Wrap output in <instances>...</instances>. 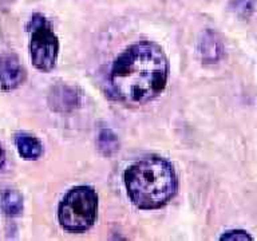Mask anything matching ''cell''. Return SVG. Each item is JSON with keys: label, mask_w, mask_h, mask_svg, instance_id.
I'll return each instance as SVG.
<instances>
[{"label": "cell", "mask_w": 257, "mask_h": 241, "mask_svg": "<svg viewBox=\"0 0 257 241\" xmlns=\"http://www.w3.org/2000/svg\"><path fill=\"white\" fill-rule=\"evenodd\" d=\"M169 78V60L154 42L141 40L128 46L114 60L110 86L116 99L144 104L164 91Z\"/></svg>", "instance_id": "1"}, {"label": "cell", "mask_w": 257, "mask_h": 241, "mask_svg": "<svg viewBox=\"0 0 257 241\" xmlns=\"http://www.w3.org/2000/svg\"><path fill=\"white\" fill-rule=\"evenodd\" d=\"M130 200L144 210L160 209L177 193V174L170 162L148 156L130 165L123 176Z\"/></svg>", "instance_id": "2"}, {"label": "cell", "mask_w": 257, "mask_h": 241, "mask_svg": "<svg viewBox=\"0 0 257 241\" xmlns=\"http://www.w3.org/2000/svg\"><path fill=\"white\" fill-rule=\"evenodd\" d=\"M98 216V194L87 185L75 186L66 193L58 209L60 226L71 233L86 232Z\"/></svg>", "instance_id": "3"}, {"label": "cell", "mask_w": 257, "mask_h": 241, "mask_svg": "<svg viewBox=\"0 0 257 241\" xmlns=\"http://www.w3.org/2000/svg\"><path fill=\"white\" fill-rule=\"evenodd\" d=\"M30 34V55L32 66L39 71L48 72L55 67L59 54V40L50 20L35 12L27 24Z\"/></svg>", "instance_id": "4"}, {"label": "cell", "mask_w": 257, "mask_h": 241, "mask_svg": "<svg viewBox=\"0 0 257 241\" xmlns=\"http://www.w3.org/2000/svg\"><path fill=\"white\" fill-rule=\"evenodd\" d=\"M26 80V71L15 55H0V88L12 91Z\"/></svg>", "instance_id": "5"}, {"label": "cell", "mask_w": 257, "mask_h": 241, "mask_svg": "<svg viewBox=\"0 0 257 241\" xmlns=\"http://www.w3.org/2000/svg\"><path fill=\"white\" fill-rule=\"evenodd\" d=\"M48 100H50V106L55 111H71L72 108L79 106L80 95L75 88L68 87L64 84H56L55 87H52Z\"/></svg>", "instance_id": "6"}, {"label": "cell", "mask_w": 257, "mask_h": 241, "mask_svg": "<svg viewBox=\"0 0 257 241\" xmlns=\"http://www.w3.org/2000/svg\"><path fill=\"white\" fill-rule=\"evenodd\" d=\"M200 54L205 63H217L224 55V44L218 34L212 30L205 31L200 40Z\"/></svg>", "instance_id": "7"}, {"label": "cell", "mask_w": 257, "mask_h": 241, "mask_svg": "<svg viewBox=\"0 0 257 241\" xmlns=\"http://www.w3.org/2000/svg\"><path fill=\"white\" fill-rule=\"evenodd\" d=\"M15 144L22 158L27 161L38 160L43 154V145L36 137L27 133H18L15 136Z\"/></svg>", "instance_id": "8"}, {"label": "cell", "mask_w": 257, "mask_h": 241, "mask_svg": "<svg viewBox=\"0 0 257 241\" xmlns=\"http://www.w3.org/2000/svg\"><path fill=\"white\" fill-rule=\"evenodd\" d=\"M0 204L3 212L8 217L20 216L23 212V197L18 190L7 189L0 196Z\"/></svg>", "instance_id": "9"}, {"label": "cell", "mask_w": 257, "mask_h": 241, "mask_svg": "<svg viewBox=\"0 0 257 241\" xmlns=\"http://www.w3.org/2000/svg\"><path fill=\"white\" fill-rule=\"evenodd\" d=\"M96 148L104 157L114 156L119 149V141L115 133L110 129L100 130L99 136L96 138Z\"/></svg>", "instance_id": "10"}, {"label": "cell", "mask_w": 257, "mask_h": 241, "mask_svg": "<svg viewBox=\"0 0 257 241\" xmlns=\"http://www.w3.org/2000/svg\"><path fill=\"white\" fill-rule=\"evenodd\" d=\"M257 0H232L230 8L240 18H249L256 11Z\"/></svg>", "instance_id": "11"}, {"label": "cell", "mask_w": 257, "mask_h": 241, "mask_svg": "<svg viewBox=\"0 0 257 241\" xmlns=\"http://www.w3.org/2000/svg\"><path fill=\"white\" fill-rule=\"evenodd\" d=\"M220 240L222 241H250L253 240V237L249 234L246 230L244 229H230V230H226L221 234Z\"/></svg>", "instance_id": "12"}, {"label": "cell", "mask_w": 257, "mask_h": 241, "mask_svg": "<svg viewBox=\"0 0 257 241\" xmlns=\"http://www.w3.org/2000/svg\"><path fill=\"white\" fill-rule=\"evenodd\" d=\"M4 164H6V152H4L3 146L0 144V170L3 169Z\"/></svg>", "instance_id": "13"}]
</instances>
